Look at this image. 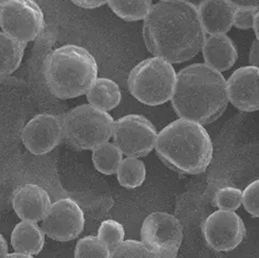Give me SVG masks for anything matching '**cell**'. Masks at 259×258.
<instances>
[{
  "mask_svg": "<svg viewBox=\"0 0 259 258\" xmlns=\"http://www.w3.org/2000/svg\"><path fill=\"white\" fill-rule=\"evenodd\" d=\"M236 6L229 0H202L197 6L198 16L206 33H226L233 27Z\"/></svg>",
  "mask_w": 259,
  "mask_h": 258,
  "instance_id": "cell-15",
  "label": "cell"
},
{
  "mask_svg": "<svg viewBox=\"0 0 259 258\" xmlns=\"http://www.w3.org/2000/svg\"><path fill=\"white\" fill-rule=\"evenodd\" d=\"M185 2H187V3H191V4H193V5H195L196 7H197V6L199 5V3L202 2V0H185Z\"/></svg>",
  "mask_w": 259,
  "mask_h": 258,
  "instance_id": "cell-36",
  "label": "cell"
},
{
  "mask_svg": "<svg viewBox=\"0 0 259 258\" xmlns=\"http://www.w3.org/2000/svg\"><path fill=\"white\" fill-rule=\"evenodd\" d=\"M0 27L10 37L28 42L44 30V13L33 0H14L0 9Z\"/></svg>",
  "mask_w": 259,
  "mask_h": 258,
  "instance_id": "cell-9",
  "label": "cell"
},
{
  "mask_svg": "<svg viewBox=\"0 0 259 258\" xmlns=\"http://www.w3.org/2000/svg\"><path fill=\"white\" fill-rule=\"evenodd\" d=\"M243 205L251 216L259 218V180L251 182L244 190Z\"/></svg>",
  "mask_w": 259,
  "mask_h": 258,
  "instance_id": "cell-27",
  "label": "cell"
},
{
  "mask_svg": "<svg viewBox=\"0 0 259 258\" xmlns=\"http://www.w3.org/2000/svg\"><path fill=\"white\" fill-rule=\"evenodd\" d=\"M249 63L251 66L259 67V40H255L249 51Z\"/></svg>",
  "mask_w": 259,
  "mask_h": 258,
  "instance_id": "cell-30",
  "label": "cell"
},
{
  "mask_svg": "<svg viewBox=\"0 0 259 258\" xmlns=\"http://www.w3.org/2000/svg\"><path fill=\"white\" fill-rule=\"evenodd\" d=\"M155 150L169 168L182 174H199L213 159V143L203 124L180 119L157 134Z\"/></svg>",
  "mask_w": 259,
  "mask_h": 258,
  "instance_id": "cell-3",
  "label": "cell"
},
{
  "mask_svg": "<svg viewBox=\"0 0 259 258\" xmlns=\"http://www.w3.org/2000/svg\"><path fill=\"white\" fill-rule=\"evenodd\" d=\"M124 227L114 220L102 222L98 231V237L108 246L111 253L124 240Z\"/></svg>",
  "mask_w": 259,
  "mask_h": 258,
  "instance_id": "cell-24",
  "label": "cell"
},
{
  "mask_svg": "<svg viewBox=\"0 0 259 258\" xmlns=\"http://www.w3.org/2000/svg\"><path fill=\"white\" fill-rule=\"evenodd\" d=\"M83 227V212L71 198H62L51 204L42 219L45 234L58 242H69L76 238Z\"/></svg>",
  "mask_w": 259,
  "mask_h": 258,
  "instance_id": "cell-11",
  "label": "cell"
},
{
  "mask_svg": "<svg viewBox=\"0 0 259 258\" xmlns=\"http://www.w3.org/2000/svg\"><path fill=\"white\" fill-rule=\"evenodd\" d=\"M14 209L22 221H41L51 206L50 196L46 190L36 184H26L16 192Z\"/></svg>",
  "mask_w": 259,
  "mask_h": 258,
  "instance_id": "cell-14",
  "label": "cell"
},
{
  "mask_svg": "<svg viewBox=\"0 0 259 258\" xmlns=\"http://www.w3.org/2000/svg\"><path fill=\"white\" fill-rule=\"evenodd\" d=\"M206 243L216 251H231L243 242L246 227L235 210H216L202 226Z\"/></svg>",
  "mask_w": 259,
  "mask_h": 258,
  "instance_id": "cell-10",
  "label": "cell"
},
{
  "mask_svg": "<svg viewBox=\"0 0 259 258\" xmlns=\"http://www.w3.org/2000/svg\"><path fill=\"white\" fill-rule=\"evenodd\" d=\"M112 258H155L150 249L146 247L143 242L139 240L127 239L117 246V247L112 251Z\"/></svg>",
  "mask_w": 259,
  "mask_h": 258,
  "instance_id": "cell-25",
  "label": "cell"
},
{
  "mask_svg": "<svg viewBox=\"0 0 259 258\" xmlns=\"http://www.w3.org/2000/svg\"><path fill=\"white\" fill-rule=\"evenodd\" d=\"M71 2L81 8L94 9L98 7H101V6H103L104 4H107L108 0H71Z\"/></svg>",
  "mask_w": 259,
  "mask_h": 258,
  "instance_id": "cell-29",
  "label": "cell"
},
{
  "mask_svg": "<svg viewBox=\"0 0 259 258\" xmlns=\"http://www.w3.org/2000/svg\"><path fill=\"white\" fill-rule=\"evenodd\" d=\"M258 73H259V67H258Z\"/></svg>",
  "mask_w": 259,
  "mask_h": 258,
  "instance_id": "cell-37",
  "label": "cell"
},
{
  "mask_svg": "<svg viewBox=\"0 0 259 258\" xmlns=\"http://www.w3.org/2000/svg\"><path fill=\"white\" fill-rule=\"evenodd\" d=\"M0 28H2V27H0Z\"/></svg>",
  "mask_w": 259,
  "mask_h": 258,
  "instance_id": "cell-38",
  "label": "cell"
},
{
  "mask_svg": "<svg viewBox=\"0 0 259 258\" xmlns=\"http://www.w3.org/2000/svg\"><path fill=\"white\" fill-rule=\"evenodd\" d=\"M121 98L119 85L113 80L108 78H97L87 92V99L89 103L107 112L120 104Z\"/></svg>",
  "mask_w": 259,
  "mask_h": 258,
  "instance_id": "cell-18",
  "label": "cell"
},
{
  "mask_svg": "<svg viewBox=\"0 0 259 258\" xmlns=\"http://www.w3.org/2000/svg\"><path fill=\"white\" fill-rule=\"evenodd\" d=\"M123 153L114 143L104 142L93 149L92 161L100 173L112 175L116 173Z\"/></svg>",
  "mask_w": 259,
  "mask_h": 258,
  "instance_id": "cell-20",
  "label": "cell"
},
{
  "mask_svg": "<svg viewBox=\"0 0 259 258\" xmlns=\"http://www.w3.org/2000/svg\"><path fill=\"white\" fill-rule=\"evenodd\" d=\"M176 83L172 63L160 57L141 61L128 74L127 85L131 95L146 105H160L169 101Z\"/></svg>",
  "mask_w": 259,
  "mask_h": 258,
  "instance_id": "cell-5",
  "label": "cell"
},
{
  "mask_svg": "<svg viewBox=\"0 0 259 258\" xmlns=\"http://www.w3.org/2000/svg\"><path fill=\"white\" fill-rule=\"evenodd\" d=\"M46 83L59 99L85 95L98 78V63L87 49L67 45L47 57L44 67Z\"/></svg>",
  "mask_w": 259,
  "mask_h": 258,
  "instance_id": "cell-4",
  "label": "cell"
},
{
  "mask_svg": "<svg viewBox=\"0 0 259 258\" xmlns=\"http://www.w3.org/2000/svg\"><path fill=\"white\" fill-rule=\"evenodd\" d=\"M236 7H248L259 9V0H229Z\"/></svg>",
  "mask_w": 259,
  "mask_h": 258,
  "instance_id": "cell-31",
  "label": "cell"
},
{
  "mask_svg": "<svg viewBox=\"0 0 259 258\" xmlns=\"http://www.w3.org/2000/svg\"><path fill=\"white\" fill-rule=\"evenodd\" d=\"M112 138L124 155L143 157L155 148L157 132L145 116L128 114L113 123Z\"/></svg>",
  "mask_w": 259,
  "mask_h": 258,
  "instance_id": "cell-8",
  "label": "cell"
},
{
  "mask_svg": "<svg viewBox=\"0 0 259 258\" xmlns=\"http://www.w3.org/2000/svg\"><path fill=\"white\" fill-rule=\"evenodd\" d=\"M110 256L109 247L98 236L83 237L75 245L74 257L76 258H108Z\"/></svg>",
  "mask_w": 259,
  "mask_h": 258,
  "instance_id": "cell-23",
  "label": "cell"
},
{
  "mask_svg": "<svg viewBox=\"0 0 259 258\" xmlns=\"http://www.w3.org/2000/svg\"><path fill=\"white\" fill-rule=\"evenodd\" d=\"M112 11L125 21L144 20L152 7V0H108Z\"/></svg>",
  "mask_w": 259,
  "mask_h": 258,
  "instance_id": "cell-22",
  "label": "cell"
},
{
  "mask_svg": "<svg viewBox=\"0 0 259 258\" xmlns=\"http://www.w3.org/2000/svg\"><path fill=\"white\" fill-rule=\"evenodd\" d=\"M27 42L0 32V77H8L19 68Z\"/></svg>",
  "mask_w": 259,
  "mask_h": 258,
  "instance_id": "cell-19",
  "label": "cell"
},
{
  "mask_svg": "<svg viewBox=\"0 0 259 258\" xmlns=\"http://www.w3.org/2000/svg\"><path fill=\"white\" fill-rule=\"evenodd\" d=\"M170 101L180 118L209 124L227 109V80L208 64H191L176 74Z\"/></svg>",
  "mask_w": 259,
  "mask_h": 258,
  "instance_id": "cell-2",
  "label": "cell"
},
{
  "mask_svg": "<svg viewBox=\"0 0 259 258\" xmlns=\"http://www.w3.org/2000/svg\"><path fill=\"white\" fill-rule=\"evenodd\" d=\"M116 175L121 186L132 190L144 183L146 177L145 165L138 157L127 156L121 161Z\"/></svg>",
  "mask_w": 259,
  "mask_h": 258,
  "instance_id": "cell-21",
  "label": "cell"
},
{
  "mask_svg": "<svg viewBox=\"0 0 259 258\" xmlns=\"http://www.w3.org/2000/svg\"><path fill=\"white\" fill-rule=\"evenodd\" d=\"M252 28H254V31H255L257 40H259V9L256 11V15H255V18H254V23H252Z\"/></svg>",
  "mask_w": 259,
  "mask_h": 258,
  "instance_id": "cell-33",
  "label": "cell"
},
{
  "mask_svg": "<svg viewBox=\"0 0 259 258\" xmlns=\"http://www.w3.org/2000/svg\"><path fill=\"white\" fill-rule=\"evenodd\" d=\"M45 235L42 227H39L36 222L22 221L11 233V245L16 251L33 257L42 250Z\"/></svg>",
  "mask_w": 259,
  "mask_h": 258,
  "instance_id": "cell-17",
  "label": "cell"
},
{
  "mask_svg": "<svg viewBox=\"0 0 259 258\" xmlns=\"http://www.w3.org/2000/svg\"><path fill=\"white\" fill-rule=\"evenodd\" d=\"M22 142L34 155H44L54 150L63 139V124L54 114H38L22 131Z\"/></svg>",
  "mask_w": 259,
  "mask_h": 258,
  "instance_id": "cell-12",
  "label": "cell"
},
{
  "mask_svg": "<svg viewBox=\"0 0 259 258\" xmlns=\"http://www.w3.org/2000/svg\"><path fill=\"white\" fill-rule=\"evenodd\" d=\"M7 257H17V258H30L31 256L30 255H27V254H23V253H19V251H16V253H13V254H7Z\"/></svg>",
  "mask_w": 259,
  "mask_h": 258,
  "instance_id": "cell-34",
  "label": "cell"
},
{
  "mask_svg": "<svg viewBox=\"0 0 259 258\" xmlns=\"http://www.w3.org/2000/svg\"><path fill=\"white\" fill-rule=\"evenodd\" d=\"M11 2H14V0H0V7H4V6L8 5Z\"/></svg>",
  "mask_w": 259,
  "mask_h": 258,
  "instance_id": "cell-35",
  "label": "cell"
},
{
  "mask_svg": "<svg viewBox=\"0 0 259 258\" xmlns=\"http://www.w3.org/2000/svg\"><path fill=\"white\" fill-rule=\"evenodd\" d=\"M214 203L220 209L236 210L243 203V193L236 187H222L215 193Z\"/></svg>",
  "mask_w": 259,
  "mask_h": 258,
  "instance_id": "cell-26",
  "label": "cell"
},
{
  "mask_svg": "<svg viewBox=\"0 0 259 258\" xmlns=\"http://www.w3.org/2000/svg\"><path fill=\"white\" fill-rule=\"evenodd\" d=\"M8 254V244L6 242L4 236L0 234V258L7 257Z\"/></svg>",
  "mask_w": 259,
  "mask_h": 258,
  "instance_id": "cell-32",
  "label": "cell"
},
{
  "mask_svg": "<svg viewBox=\"0 0 259 258\" xmlns=\"http://www.w3.org/2000/svg\"><path fill=\"white\" fill-rule=\"evenodd\" d=\"M202 52L205 63L220 72L231 69L238 58L236 46L226 33L210 34L204 41Z\"/></svg>",
  "mask_w": 259,
  "mask_h": 258,
  "instance_id": "cell-16",
  "label": "cell"
},
{
  "mask_svg": "<svg viewBox=\"0 0 259 258\" xmlns=\"http://www.w3.org/2000/svg\"><path fill=\"white\" fill-rule=\"evenodd\" d=\"M258 9L248 7H236L234 13L233 26L241 30H248L252 28L256 11Z\"/></svg>",
  "mask_w": 259,
  "mask_h": 258,
  "instance_id": "cell-28",
  "label": "cell"
},
{
  "mask_svg": "<svg viewBox=\"0 0 259 258\" xmlns=\"http://www.w3.org/2000/svg\"><path fill=\"white\" fill-rule=\"evenodd\" d=\"M205 30L195 5L185 0H160L143 23L146 48L170 63L193 59L202 50Z\"/></svg>",
  "mask_w": 259,
  "mask_h": 258,
  "instance_id": "cell-1",
  "label": "cell"
},
{
  "mask_svg": "<svg viewBox=\"0 0 259 258\" xmlns=\"http://www.w3.org/2000/svg\"><path fill=\"white\" fill-rule=\"evenodd\" d=\"M113 118L91 104H82L64 116L63 138L78 150H93L108 142L113 130Z\"/></svg>",
  "mask_w": 259,
  "mask_h": 258,
  "instance_id": "cell-6",
  "label": "cell"
},
{
  "mask_svg": "<svg viewBox=\"0 0 259 258\" xmlns=\"http://www.w3.org/2000/svg\"><path fill=\"white\" fill-rule=\"evenodd\" d=\"M141 239L155 258H174L183 242V227L174 215L155 212L143 222Z\"/></svg>",
  "mask_w": 259,
  "mask_h": 258,
  "instance_id": "cell-7",
  "label": "cell"
},
{
  "mask_svg": "<svg viewBox=\"0 0 259 258\" xmlns=\"http://www.w3.org/2000/svg\"><path fill=\"white\" fill-rule=\"evenodd\" d=\"M228 100L235 108L245 112L259 110L258 67L237 69L227 80Z\"/></svg>",
  "mask_w": 259,
  "mask_h": 258,
  "instance_id": "cell-13",
  "label": "cell"
}]
</instances>
